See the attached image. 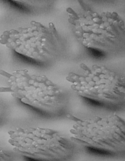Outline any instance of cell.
I'll return each mask as SVG.
<instances>
[{
    "label": "cell",
    "instance_id": "3",
    "mask_svg": "<svg viewBox=\"0 0 125 161\" xmlns=\"http://www.w3.org/2000/svg\"><path fill=\"white\" fill-rule=\"evenodd\" d=\"M11 159L10 154L0 146V161H8Z\"/></svg>",
    "mask_w": 125,
    "mask_h": 161
},
{
    "label": "cell",
    "instance_id": "5",
    "mask_svg": "<svg viewBox=\"0 0 125 161\" xmlns=\"http://www.w3.org/2000/svg\"><path fill=\"white\" fill-rule=\"evenodd\" d=\"M4 113V106L3 103L0 100V119H2Z\"/></svg>",
    "mask_w": 125,
    "mask_h": 161
},
{
    "label": "cell",
    "instance_id": "4",
    "mask_svg": "<svg viewBox=\"0 0 125 161\" xmlns=\"http://www.w3.org/2000/svg\"><path fill=\"white\" fill-rule=\"evenodd\" d=\"M89 150L91 152H94L95 153H97V154H106L107 153L106 151H104L103 150H101V149H98V148H91L90 147L89 148Z\"/></svg>",
    "mask_w": 125,
    "mask_h": 161
},
{
    "label": "cell",
    "instance_id": "2",
    "mask_svg": "<svg viewBox=\"0 0 125 161\" xmlns=\"http://www.w3.org/2000/svg\"><path fill=\"white\" fill-rule=\"evenodd\" d=\"M30 28H19L4 31L0 43L26 57L40 61L49 53V37L45 28L38 23Z\"/></svg>",
    "mask_w": 125,
    "mask_h": 161
},
{
    "label": "cell",
    "instance_id": "1",
    "mask_svg": "<svg viewBox=\"0 0 125 161\" xmlns=\"http://www.w3.org/2000/svg\"><path fill=\"white\" fill-rule=\"evenodd\" d=\"M7 85L0 87V92L8 93L22 102L36 108H44L51 101V85L42 76L30 75L26 70L7 71L0 70Z\"/></svg>",
    "mask_w": 125,
    "mask_h": 161
}]
</instances>
